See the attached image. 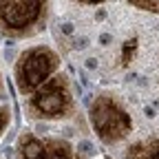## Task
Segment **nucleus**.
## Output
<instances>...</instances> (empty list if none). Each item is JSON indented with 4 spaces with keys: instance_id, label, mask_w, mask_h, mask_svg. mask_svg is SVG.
<instances>
[{
    "instance_id": "10",
    "label": "nucleus",
    "mask_w": 159,
    "mask_h": 159,
    "mask_svg": "<svg viewBox=\"0 0 159 159\" xmlns=\"http://www.w3.org/2000/svg\"><path fill=\"white\" fill-rule=\"evenodd\" d=\"M71 2H75V5H84V7H99V5H104L106 0H71Z\"/></svg>"
},
{
    "instance_id": "9",
    "label": "nucleus",
    "mask_w": 159,
    "mask_h": 159,
    "mask_svg": "<svg viewBox=\"0 0 159 159\" xmlns=\"http://www.w3.org/2000/svg\"><path fill=\"white\" fill-rule=\"evenodd\" d=\"M9 124H11V108L7 104H2V106H0V137L7 133Z\"/></svg>"
},
{
    "instance_id": "6",
    "label": "nucleus",
    "mask_w": 159,
    "mask_h": 159,
    "mask_svg": "<svg viewBox=\"0 0 159 159\" xmlns=\"http://www.w3.org/2000/svg\"><path fill=\"white\" fill-rule=\"evenodd\" d=\"M124 159H159V133L128 144Z\"/></svg>"
},
{
    "instance_id": "2",
    "label": "nucleus",
    "mask_w": 159,
    "mask_h": 159,
    "mask_svg": "<svg viewBox=\"0 0 159 159\" xmlns=\"http://www.w3.org/2000/svg\"><path fill=\"white\" fill-rule=\"evenodd\" d=\"M89 122L95 137L104 146H117L130 137L135 122L124 102L111 91H102L89 106Z\"/></svg>"
},
{
    "instance_id": "3",
    "label": "nucleus",
    "mask_w": 159,
    "mask_h": 159,
    "mask_svg": "<svg viewBox=\"0 0 159 159\" xmlns=\"http://www.w3.org/2000/svg\"><path fill=\"white\" fill-rule=\"evenodd\" d=\"M51 0H0V33L16 40L42 33L49 22Z\"/></svg>"
},
{
    "instance_id": "1",
    "label": "nucleus",
    "mask_w": 159,
    "mask_h": 159,
    "mask_svg": "<svg viewBox=\"0 0 159 159\" xmlns=\"http://www.w3.org/2000/svg\"><path fill=\"white\" fill-rule=\"evenodd\" d=\"M77 111V97L66 73L51 75L44 84L27 95V115L35 122H64Z\"/></svg>"
},
{
    "instance_id": "4",
    "label": "nucleus",
    "mask_w": 159,
    "mask_h": 159,
    "mask_svg": "<svg viewBox=\"0 0 159 159\" xmlns=\"http://www.w3.org/2000/svg\"><path fill=\"white\" fill-rule=\"evenodd\" d=\"M60 69H62V57L53 47L49 44L29 47L18 55L13 64V84L20 95L27 97Z\"/></svg>"
},
{
    "instance_id": "12",
    "label": "nucleus",
    "mask_w": 159,
    "mask_h": 159,
    "mask_svg": "<svg viewBox=\"0 0 159 159\" xmlns=\"http://www.w3.org/2000/svg\"><path fill=\"white\" fill-rule=\"evenodd\" d=\"M104 159H111V157H104Z\"/></svg>"
},
{
    "instance_id": "7",
    "label": "nucleus",
    "mask_w": 159,
    "mask_h": 159,
    "mask_svg": "<svg viewBox=\"0 0 159 159\" xmlns=\"http://www.w3.org/2000/svg\"><path fill=\"white\" fill-rule=\"evenodd\" d=\"M137 51H139V38H137V35L126 38L124 44L119 47V66H122V69H128V66L135 62Z\"/></svg>"
},
{
    "instance_id": "5",
    "label": "nucleus",
    "mask_w": 159,
    "mask_h": 159,
    "mask_svg": "<svg viewBox=\"0 0 159 159\" xmlns=\"http://www.w3.org/2000/svg\"><path fill=\"white\" fill-rule=\"evenodd\" d=\"M16 159H84L69 139L22 130L16 139Z\"/></svg>"
},
{
    "instance_id": "8",
    "label": "nucleus",
    "mask_w": 159,
    "mask_h": 159,
    "mask_svg": "<svg viewBox=\"0 0 159 159\" xmlns=\"http://www.w3.org/2000/svg\"><path fill=\"white\" fill-rule=\"evenodd\" d=\"M126 5L137 9V11H146L159 16V0H126Z\"/></svg>"
},
{
    "instance_id": "11",
    "label": "nucleus",
    "mask_w": 159,
    "mask_h": 159,
    "mask_svg": "<svg viewBox=\"0 0 159 159\" xmlns=\"http://www.w3.org/2000/svg\"><path fill=\"white\" fill-rule=\"evenodd\" d=\"M0 91H2V75H0Z\"/></svg>"
}]
</instances>
